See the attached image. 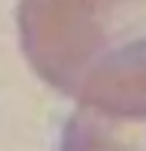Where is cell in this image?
I'll return each mask as SVG.
<instances>
[{"label":"cell","mask_w":146,"mask_h":151,"mask_svg":"<svg viewBox=\"0 0 146 151\" xmlns=\"http://www.w3.org/2000/svg\"><path fill=\"white\" fill-rule=\"evenodd\" d=\"M17 28L50 86L78 106L146 119V0H19Z\"/></svg>","instance_id":"6da1fadb"},{"label":"cell","mask_w":146,"mask_h":151,"mask_svg":"<svg viewBox=\"0 0 146 151\" xmlns=\"http://www.w3.org/2000/svg\"><path fill=\"white\" fill-rule=\"evenodd\" d=\"M58 151H146V119L78 106L65 125Z\"/></svg>","instance_id":"7a4b0ae2"}]
</instances>
